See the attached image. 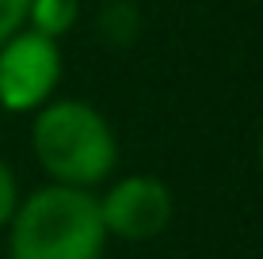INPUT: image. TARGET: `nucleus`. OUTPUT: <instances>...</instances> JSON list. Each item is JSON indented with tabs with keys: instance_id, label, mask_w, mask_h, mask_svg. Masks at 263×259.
<instances>
[{
	"instance_id": "1",
	"label": "nucleus",
	"mask_w": 263,
	"mask_h": 259,
	"mask_svg": "<svg viewBox=\"0 0 263 259\" xmlns=\"http://www.w3.org/2000/svg\"><path fill=\"white\" fill-rule=\"evenodd\" d=\"M107 229L92 191L46 183L20 198L8 221L12 259H103Z\"/></svg>"
},
{
	"instance_id": "2",
	"label": "nucleus",
	"mask_w": 263,
	"mask_h": 259,
	"mask_svg": "<svg viewBox=\"0 0 263 259\" xmlns=\"http://www.w3.org/2000/svg\"><path fill=\"white\" fill-rule=\"evenodd\" d=\"M31 145L39 168L58 187L92 191L111 180L119 164V137L111 122L84 99H58L39 107Z\"/></svg>"
},
{
	"instance_id": "3",
	"label": "nucleus",
	"mask_w": 263,
	"mask_h": 259,
	"mask_svg": "<svg viewBox=\"0 0 263 259\" xmlns=\"http://www.w3.org/2000/svg\"><path fill=\"white\" fill-rule=\"evenodd\" d=\"M61 80L58 42L34 31H20L0 46V103L4 111H39L46 107Z\"/></svg>"
},
{
	"instance_id": "4",
	"label": "nucleus",
	"mask_w": 263,
	"mask_h": 259,
	"mask_svg": "<svg viewBox=\"0 0 263 259\" xmlns=\"http://www.w3.org/2000/svg\"><path fill=\"white\" fill-rule=\"evenodd\" d=\"M172 210H176V202H172L168 183L145 172L115 180L99 198V217H103L107 236H119L126 244H141V240L164 233Z\"/></svg>"
},
{
	"instance_id": "5",
	"label": "nucleus",
	"mask_w": 263,
	"mask_h": 259,
	"mask_svg": "<svg viewBox=\"0 0 263 259\" xmlns=\"http://www.w3.org/2000/svg\"><path fill=\"white\" fill-rule=\"evenodd\" d=\"M27 19L34 23V34H46L58 42V34H65L77 19V0H31Z\"/></svg>"
},
{
	"instance_id": "6",
	"label": "nucleus",
	"mask_w": 263,
	"mask_h": 259,
	"mask_svg": "<svg viewBox=\"0 0 263 259\" xmlns=\"http://www.w3.org/2000/svg\"><path fill=\"white\" fill-rule=\"evenodd\" d=\"M27 12H31V0H0V46L23 31Z\"/></svg>"
},
{
	"instance_id": "7",
	"label": "nucleus",
	"mask_w": 263,
	"mask_h": 259,
	"mask_svg": "<svg viewBox=\"0 0 263 259\" xmlns=\"http://www.w3.org/2000/svg\"><path fill=\"white\" fill-rule=\"evenodd\" d=\"M15 206H20V183H15V172L0 160V229L12 221Z\"/></svg>"
},
{
	"instance_id": "8",
	"label": "nucleus",
	"mask_w": 263,
	"mask_h": 259,
	"mask_svg": "<svg viewBox=\"0 0 263 259\" xmlns=\"http://www.w3.org/2000/svg\"><path fill=\"white\" fill-rule=\"evenodd\" d=\"M259 164H263V133H259Z\"/></svg>"
}]
</instances>
